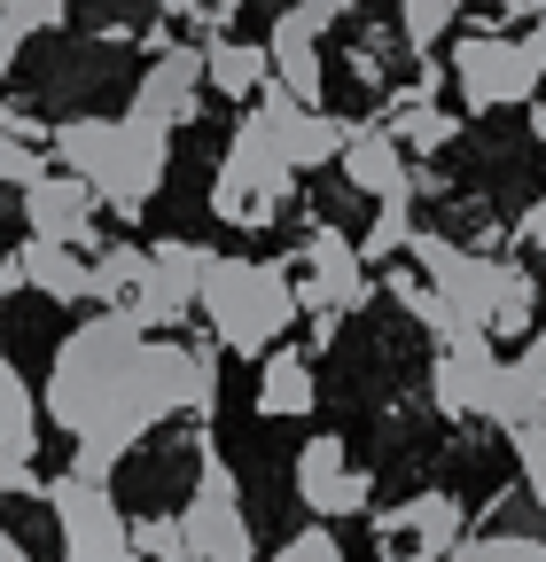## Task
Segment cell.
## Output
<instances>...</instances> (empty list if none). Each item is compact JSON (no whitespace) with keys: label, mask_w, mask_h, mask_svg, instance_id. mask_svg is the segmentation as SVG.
Returning <instances> with one entry per match:
<instances>
[{"label":"cell","mask_w":546,"mask_h":562,"mask_svg":"<svg viewBox=\"0 0 546 562\" xmlns=\"http://www.w3.org/2000/svg\"><path fill=\"white\" fill-rule=\"evenodd\" d=\"M157 9H164V24H195V16H203V0H157Z\"/></svg>","instance_id":"36"},{"label":"cell","mask_w":546,"mask_h":562,"mask_svg":"<svg viewBox=\"0 0 546 562\" xmlns=\"http://www.w3.org/2000/svg\"><path fill=\"white\" fill-rule=\"evenodd\" d=\"M47 165H39V149L32 140H16V133H0V188H32Z\"/></svg>","instance_id":"31"},{"label":"cell","mask_w":546,"mask_h":562,"mask_svg":"<svg viewBox=\"0 0 546 562\" xmlns=\"http://www.w3.org/2000/svg\"><path fill=\"white\" fill-rule=\"evenodd\" d=\"M141 290H149V250L141 243H102L87 258V297H102L110 313H133Z\"/></svg>","instance_id":"20"},{"label":"cell","mask_w":546,"mask_h":562,"mask_svg":"<svg viewBox=\"0 0 546 562\" xmlns=\"http://www.w3.org/2000/svg\"><path fill=\"white\" fill-rule=\"evenodd\" d=\"M141 344V328H133V313H102V321H87V328H71L55 344V368H47V398H39V414H55V430H87L94 422V406H102V391H110V375L125 368V351Z\"/></svg>","instance_id":"2"},{"label":"cell","mask_w":546,"mask_h":562,"mask_svg":"<svg viewBox=\"0 0 546 562\" xmlns=\"http://www.w3.org/2000/svg\"><path fill=\"white\" fill-rule=\"evenodd\" d=\"M180 531H187L195 562H258V539L242 524V484H235V469L212 446H203V476H195L187 508H180Z\"/></svg>","instance_id":"5"},{"label":"cell","mask_w":546,"mask_h":562,"mask_svg":"<svg viewBox=\"0 0 546 562\" xmlns=\"http://www.w3.org/2000/svg\"><path fill=\"white\" fill-rule=\"evenodd\" d=\"M312 398H320L312 360L273 344V351H265V375H258V414H265V422H297V414H312Z\"/></svg>","instance_id":"19"},{"label":"cell","mask_w":546,"mask_h":562,"mask_svg":"<svg viewBox=\"0 0 546 562\" xmlns=\"http://www.w3.org/2000/svg\"><path fill=\"white\" fill-rule=\"evenodd\" d=\"M344 476H352L344 438H305V453H297V492H305V508L328 516V501H335V484H344Z\"/></svg>","instance_id":"25"},{"label":"cell","mask_w":546,"mask_h":562,"mask_svg":"<svg viewBox=\"0 0 546 562\" xmlns=\"http://www.w3.org/2000/svg\"><path fill=\"white\" fill-rule=\"evenodd\" d=\"M453 87L468 110H515V102H538L546 87V16L523 32V40H500V32H468L453 40Z\"/></svg>","instance_id":"3"},{"label":"cell","mask_w":546,"mask_h":562,"mask_svg":"<svg viewBox=\"0 0 546 562\" xmlns=\"http://www.w3.org/2000/svg\"><path fill=\"white\" fill-rule=\"evenodd\" d=\"M289 188H297V172L273 157V133H265V117L250 110L242 125H235V140H227V157H219V180H212V211L227 227H273L282 220V203H289Z\"/></svg>","instance_id":"4"},{"label":"cell","mask_w":546,"mask_h":562,"mask_svg":"<svg viewBox=\"0 0 546 562\" xmlns=\"http://www.w3.org/2000/svg\"><path fill=\"white\" fill-rule=\"evenodd\" d=\"M195 313L212 321L219 351L265 360V351L289 336V321H297V266L289 258H212Z\"/></svg>","instance_id":"1"},{"label":"cell","mask_w":546,"mask_h":562,"mask_svg":"<svg viewBox=\"0 0 546 562\" xmlns=\"http://www.w3.org/2000/svg\"><path fill=\"white\" fill-rule=\"evenodd\" d=\"M258 47H265V63H273V79H282V87H289V94H297L305 110H320V87H328V63H320V40H312V32H305V24H297L289 9L273 16V32H265Z\"/></svg>","instance_id":"17"},{"label":"cell","mask_w":546,"mask_h":562,"mask_svg":"<svg viewBox=\"0 0 546 562\" xmlns=\"http://www.w3.org/2000/svg\"><path fill=\"white\" fill-rule=\"evenodd\" d=\"M16 258H24V281L47 297V305H79L87 297V250H62V243H16Z\"/></svg>","instance_id":"21"},{"label":"cell","mask_w":546,"mask_h":562,"mask_svg":"<svg viewBox=\"0 0 546 562\" xmlns=\"http://www.w3.org/2000/svg\"><path fill=\"white\" fill-rule=\"evenodd\" d=\"M273 562H344V547H335V531H328V524H312V531H297L282 554H273Z\"/></svg>","instance_id":"32"},{"label":"cell","mask_w":546,"mask_h":562,"mask_svg":"<svg viewBox=\"0 0 546 562\" xmlns=\"http://www.w3.org/2000/svg\"><path fill=\"white\" fill-rule=\"evenodd\" d=\"M546 414V321L523 336L515 360H500L492 375V398H485V422H500V430H523V422Z\"/></svg>","instance_id":"15"},{"label":"cell","mask_w":546,"mask_h":562,"mask_svg":"<svg viewBox=\"0 0 546 562\" xmlns=\"http://www.w3.org/2000/svg\"><path fill=\"white\" fill-rule=\"evenodd\" d=\"M406 243H414V195H390V203H375V220L352 250H360V266H390Z\"/></svg>","instance_id":"26"},{"label":"cell","mask_w":546,"mask_h":562,"mask_svg":"<svg viewBox=\"0 0 546 562\" xmlns=\"http://www.w3.org/2000/svg\"><path fill=\"white\" fill-rule=\"evenodd\" d=\"M24 227H32V243H62V250L94 258V188L79 172H39L24 188Z\"/></svg>","instance_id":"12"},{"label":"cell","mask_w":546,"mask_h":562,"mask_svg":"<svg viewBox=\"0 0 546 562\" xmlns=\"http://www.w3.org/2000/svg\"><path fill=\"white\" fill-rule=\"evenodd\" d=\"M265 79H273V63H265V47H258V40H235V32L203 40V87H212V94L258 102V87H265Z\"/></svg>","instance_id":"18"},{"label":"cell","mask_w":546,"mask_h":562,"mask_svg":"<svg viewBox=\"0 0 546 562\" xmlns=\"http://www.w3.org/2000/svg\"><path fill=\"white\" fill-rule=\"evenodd\" d=\"M0 446H9V453H39V398L16 375L9 351H0Z\"/></svg>","instance_id":"24"},{"label":"cell","mask_w":546,"mask_h":562,"mask_svg":"<svg viewBox=\"0 0 546 562\" xmlns=\"http://www.w3.org/2000/svg\"><path fill=\"white\" fill-rule=\"evenodd\" d=\"M55 24H62V0H0V40H16V47Z\"/></svg>","instance_id":"28"},{"label":"cell","mask_w":546,"mask_h":562,"mask_svg":"<svg viewBox=\"0 0 546 562\" xmlns=\"http://www.w3.org/2000/svg\"><path fill=\"white\" fill-rule=\"evenodd\" d=\"M538 328V281L515 258H492V321L485 336H531Z\"/></svg>","instance_id":"22"},{"label":"cell","mask_w":546,"mask_h":562,"mask_svg":"<svg viewBox=\"0 0 546 562\" xmlns=\"http://www.w3.org/2000/svg\"><path fill=\"white\" fill-rule=\"evenodd\" d=\"M515 235H523V243L546 258V195H531V211H523V227H515Z\"/></svg>","instance_id":"34"},{"label":"cell","mask_w":546,"mask_h":562,"mask_svg":"<svg viewBox=\"0 0 546 562\" xmlns=\"http://www.w3.org/2000/svg\"><path fill=\"white\" fill-rule=\"evenodd\" d=\"M383 133L398 140V149H414V157H437L445 140L460 133V117H453V110H437V102H414V94H398V102H390V117H383Z\"/></svg>","instance_id":"23"},{"label":"cell","mask_w":546,"mask_h":562,"mask_svg":"<svg viewBox=\"0 0 546 562\" xmlns=\"http://www.w3.org/2000/svg\"><path fill=\"white\" fill-rule=\"evenodd\" d=\"M515 461H523V492H531V501L546 508V414L515 430Z\"/></svg>","instance_id":"30"},{"label":"cell","mask_w":546,"mask_h":562,"mask_svg":"<svg viewBox=\"0 0 546 562\" xmlns=\"http://www.w3.org/2000/svg\"><path fill=\"white\" fill-rule=\"evenodd\" d=\"M492 375H500V351H492V336H485V328L437 344V368H430V398H437V414H453V422L485 414Z\"/></svg>","instance_id":"13"},{"label":"cell","mask_w":546,"mask_h":562,"mask_svg":"<svg viewBox=\"0 0 546 562\" xmlns=\"http://www.w3.org/2000/svg\"><path fill=\"white\" fill-rule=\"evenodd\" d=\"M39 501L55 508V524H62V554H79V562H141L133 554V539H125V516H117V501L94 484V476H39Z\"/></svg>","instance_id":"6"},{"label":"cell","mask_w":546,"mask_h":562,"mask_svg":"<svg viewBox=\"0 0 546 562\" xmlns=\"http://www.w3.org/2000/svg\"><path fill=\"white\" fill-rule=\"evenodd\" d=\"M531 133H538V140H546V102H531Z\"/></svg>","instance_id":"39"},{"label":"cell","mask_w":546,"mask_h":562,"mask_svg":"<svg viewBox=\"0 0 546 562\" xmlns=\"http://www.w3.org/2000/svg\"><path fill=\"white\" fill-rule=\"evenodd\" d=\"M195 110H203V47H164V55L141 70V87H133V110H125V117H141V125H157V133H180V125H195Z\"/></svg>","instance_id":"11"},{"label":"cell","mask_w":546,"mask_h":562,"mask_svg":"<svg viewBox=\"0 0 546 562\" xmlns=\"http://www.w3.org/2000/svg\"><path fill=\"white\" fill-rule=\"evenodd\" d=\"M445 562H546V539H460Z\"/></svg>","instance_id":"29"},{"label":"cell","mask_w":546,"mask_h":562,"mask_svg":"<svg viewBox=\"0 0 546 562\" xmlns=\"http://www.w3.org/2000/svg\"><path fill=\"white\" fill-rule=\"evenodd\" d=\"M453 16H460V0H398V40L414 55H430L453 32Z\"/></svg>","instance_id":"27"},{"label":"cell","mask_w":546,"mask_h":562,"mask_svg":"<svg viewBox=\"0 0 546 562\" xmlns=\"http://www.w3.org/2000/svg\"><path fill=\"white\" fill-rule=\"evenodd\" d=\"M344 180L360 188V195H375V203H390V195H414V165H406V149L383 133V125H352V140H344Z\"/></svg>","instance_id":"16"},{"label":"cell","mask_w":546,"mask_h":562,"mask_svg":"<svg viewBox=\"0 0 546 562\" xmlns=\"http://www.w3.org/2000/svg\"><path fill=\"white\" fill-rule=\"evenodd\" d=\"M16 290H32V281H24V258L9 250V258H0V297H16Z\"/></svg>","instance_id":"35"},{"label":"cell","mask_w":546,"mask_h":562,"mask_svg":"<svg viewBox=\"0 0 546 562\" xmlns=\"http://www.w3.org/2000/svg\"><path fill=\"white\" fill-rule=\"evenodd\" d=\"M0 562H32V554L16 547V531H9V524H0Z\"/></svg>","instance_id":"38"},{"label":"cell","mask_w":546,"mask_h":562,"mask_svg":"<svg viewBox=\"0 0 546 562\" xmlns=\"http://www.w3.org/2000/svg\"><path fill=\"white\" fill-rule=\"evenodd\" d=\"M375 539H383V562H445L460 547V508L445 492H422L406 508H367Z\"/></svg>","instance_id":"10"},{"label":"cell","mask_w":546,"mask_h":562,"mask_svg":"<svg viewBox=\"0 0 546 562\" xmlns=\"http://www.w3.org/2000/svg\"><path fill=\"white\" fill-rule=\"evenodd\" d=\"M212 243H157L149 250V290L133 297V328L141 336H172L187 313H195V297H203V273H212Z\"/></svg>","instance_id":"7"},{"label":"cell","mask_w":546,"mask_h":562,"mask_svg":"<svg viewBox=\"0 0 546 562\" xmlns=\"http://www.w3.org/2000/svg\"><path fill=\"white\" fill-rule=\"evenodd\" d=\"M9 492H39V476H32V453L0 446V501H9Z\"/></svg>","instance_id":"33"},{"label":"cell","mask_w":546,"mask_h":562,"mask_svg":"<svg viewBox=\"0 0 546 562\" xmlns=\"http://www.w3.org/2000/svg\"><path fill=\"white\" fill-rule=\"evenodd\" d=\"M500 9H508V16H531V24H538V16H546V0H500Z\"/></svg>","instance_id":"37"},{"label":"cell","mask_w":546,"mask_h":562,"mask_svg":"<svg viewBox=\"0 0 546 562\" xmlns=\"http://www.w3.org/2000/svg\"><path fill=\"white\" fill-rule=\"evenodd\" d=\"M149 368H157V398H164V414L212 422V406H219V360H212V344L149 336Z\"/></svg>","instance_id":"14"},{"label":"cell","mask_w":546,"mask_h":562,"mask_svg":"<svg viewBox=\"0 0 546 562\" xmlns=\"http://www.w3.org/2000/svg\"><path fill=\"white\" fill-rule=\"evenodd\" d=\"M62 562H79V554H62Z\"/></svg>","instance_id":"40"},{"label":"cell","mask_w":546,"mask_h":562,"mask_svg":"<svg viewBox=\"0 0 546 562\" xmlns=\"http://www.w3.org/2000/svg\"><path fill=\"white\" fill-rule=\"evenodd\" d=\"M164 140L172 133H157L141 117H117V149H110V165L94 180V203H110L117 220H141V211L157 203V188H164V165H172Z\"/></svg>","instance_id":"8"},{"label":"cell","mask_w":546,"mask_h":562,"mask_svg":"<svg viewBox=\"0 0 546 562\" xmlns=\"http://www.w3.org/2000/svg\"><path fill=\"white\" fill-rule=\"evenodd\" d=\"M297 258H305V273H297V313H360V305L375 297V281H367V266H360V250H352L344 227H312Z\"/></svg>","instance_id":"9"}]
</instances>
